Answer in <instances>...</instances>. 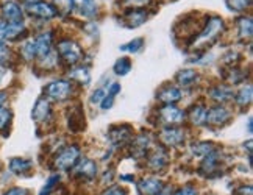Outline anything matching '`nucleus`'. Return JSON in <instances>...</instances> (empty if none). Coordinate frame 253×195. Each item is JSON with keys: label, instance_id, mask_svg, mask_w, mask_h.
I'll use <instances>...</instances> for the list:
<instances>
[{"label": "nucleus", "instance_id": "nucleus-14", "mask_svg": "<svg viewBox=\"0 0 253 195\" xmlns=\"http://www.w3.org/2000/svg\"><path fill=\"white\" fill-rule=\"evenodd\" d=\"M230 119H231V114L228 113L227 108H223V106H214V108L208 110V119H207V123L220 126V125H223V123H227Z\"/></svg>", "mask_w": 253, "mask_h": 195}, {"label": "nucleus", "instance_id": "nucleus-40", "mask_svg": "<svg viewBox=\"0 0 253 195\" xmlns=\"http://www.w3.org/2000/svg\"><path fill=\"white\" fill-rule=\"evenodd\" d=\"M103 195H126L124 189H119V188H111L110 191H106Z\"/></svg>", "mask_w": 253, "mask_h": 195}, {"label": "nucleus", "instance_id": "nucleus-5", "mask_svg": "<svg viewBox=\"0 0 253 195\" xmlns=\"http://www.w3.org/2000/svg\"><path fill=\"white\" fill-rule=\"evenodd\" d=\"M184 119H186V114H184V111L178 110L175 105H166L164 108L160 110V122L164 126L180 125Z\"/></svg>", "mask_w": 253, "mask_h": 195}, {"label": "nucleus", "instance_id": "nucleus-17", "mask_svg": "<svg viewBox=\"0 0 253 195\" xmlns=\"http://www.w3.org/2000/svg\"><path fill=\"white\" fill-rule=\"evenodd\" d=\"M210 97L214 102H219V103H227L230 100L235 99V91L231 89L228 86H216L212 87Z\"/></svg>", "mask_w": 253, "mask_h": 195}, {"label": "nucleus", "instance_id": "nucleus-7", "mask_svg": "<svg viewBox=\"0 0 253 195\" xmlns=\"http://www.w3.org/2000/svg\"><path fill=\"white\" fill-rule=\"evenodd\" d=\"M160 141L166 147H177V145L184 142V130L180 126H166L160 133Z\"/></svg>", "mask_w": 253, "mask_h": 195}, {"label": "nucleus", "instance_id": "nucleus-20", "mask_svg": "<svg viewBox=\"0 0 253 195\" xmlns=\"http://www.w3.org/2000/svg\"><path fill=\"white\" fill-rule=\"evenodd\" d=\"M125 21L128 27L136 28L147 21V11L145 9H131V11L125 14Z\"/></svg>", "mask_w": 253, "mask_h": 195}, {"label": "nucleus", "instance_id": "nucleus-16", "mask_svg": "<svg viewBox=\"0 0 253 195\" xmlns=\"http://www.w3.org/2000/svg\"><path fill=\"white\" fill-rule=\"evenodd\" d=\"M188 117L192 125H197V126H203L207 125V119H208V108L203 105H196L192 106L188 113Z\"/></svg>", "mask_w": 253, "mask_h": 195}, {"label": "nucleus", "instance_id": "nucleus-35", "mask_svg": "<svg viewBox=\"0 0 253 195\" xmlns=\"http://www.w3.org/2000/svg\"><path fill=\"white\" fill-rule=\"evenodd\" d=\"M9 61V48L0 41V64H6Z\"/></svg>", "mask_w": 253, "mask_h": 195}, {"label": "nucleus", "instance_id": "nucleus-9", "mask_svg": "<svg viewBox=\"0 0 253 195\" xmlns=\"http://www.w3.org/2000/svg\"><path fill=\"white\" fill-rule=\"evenodd\" d=\"M108 136H110V141L114 147H124L125 144L133 141V131L130 126H126V125L114 126V128L110 130Z\"/></svg>", "mask_w": 253, "mask_h": 195}, {"label": "nucleus", "instance_id": "nucleus-44", "mask_svg": "<svg viewBox=\"0 0 253 195\" xmlns=\"http://www.w3.org/2000/svg\"><path fill=\"white\" fill-rule=\"evenodd\" d=\"M249 131L252 133V119H249Z\"/></svg>", "mask_w": 253, "mask_h": 195}, {"label": "nucleus", "instance_id": "nucleus-34", "mask_svg": "<svg viewBox=\"0 0 253 195\" xmlns=\"http://www.w3.org/2000/svg\"><path fill=\"white\" fill-rule=\"evenodd\" d=\"M105 95H106V89H105V87H99V89L92 92V95H91V103L92 105H99L103 100Z\"/></svg>", "mask_w": 253, "mask_h": 195}, {"label": "nucleus", "instance_id": "nucleus-36", "mask_svg": "<svg viewBox=\"0 0 253 195\" xmlns=\"http://www.w3.org/2000/svg\"><path fill=\"white\" fill-rule=\"evenodd\" d=\"M173 195H197V189L194 186H184V188H180Z\"/></svg>", "mask_w": 253, "mask_h": 195}, {"label": "nucleus", "instance_id": "nucleus-12", "mask_svg": "<svg viewBox=\"0 0 253 195\" xmlns=\"http://www.w3.org/2000/svg\"><path fill=\"white\" fill-rule=\"evenodd\" d=\"M164 184L158 178H144L138 183V191L141 195H158Z\"/></svg>", "mask_w": 253, "mask_h": 195}, {"label": "nucleus", "instance_id": "nucleus-43", "mask_svg": "<svg viewBox=\"0 0 253 195\" xmlns=\"http://www.w3.org/2000/svg\"><path fill=\"white\" fill-rule=\"evenodd\" d=\"M22 2L28 5V3H35V2H40V0H22Z\"/></svg>", "mask_w": 253, "mask_h": 195}, {"label": "nucleus", "instance_id": "nucleus-6", "mask_svg": "<svg viewBox=\"0 0 253 195\" xmlns=\"http://www.w3.org/2000/svg\"><path fill=\"white\" fill-rule=\"evenodd\" d=\"M0 11H2V17L5 22L16 24V22L24 21V9L17 2H14V0H6V2H3Z\"/></svg>", "mask_w": 253, "mask_h": 195}, {"label": "nucleus", "instance_id": "nucleus-28", "mask_svg": "<svg viewBox=\"0 0 253 195\" xmlns=\"http://www.w3.org/2000/svg\"><path fill=\"white\" fill-rule=\"evenodd\" d=\"M113 71H114V74L118 75V77H125L126 74L131 71V61L128 60V58H121V60L116 61Z\"/></svg>", "mask_w": 253, "mask_h": 195}, {"label": "nucleus", "instance_id": "nucleus-24", "mask_svg": "<svg viewBox=\"0 0 253 195\" xmlns=\"http://www.w3.org/2000/svg\"><path fill=\"white\" fill-rule=\"evenodd\" d=\"M216 150V147L211 142H196L191 147V152L194 156H199V158H205L210 153H212Z\"/></svg>", "mask_w": 253, "mask_h": 195}, {"label": "nucleus", "instance_id": "nucleus-26", "mask_svg": "<svg viewBox=\"0 0 253 195\" xmlns=\"http://www.w3.org/2000/svg\"><path fill=\"white\" fill-rule=\"evenodd\" d=\"M69 77L72 80L79 81L80 84H87L91 81V75H89V69L87 67H75L69 72Z\"/></svg>", "mask_w": 253, "mask_h": 195}, {"label": "nucleus", "instance_id": "nucleus-31", "mask_svg": "<svg viewBox=\"0 0 253 195\" xmlns=\"http://www.w3.org/2000/svg\"><path fill=\"white\" fill-rule=\"evenodd\" d=\"M21 53L24 56V60L27 61H32L33 58H36V48H35V42L33 41H27L22 48H21Z\"/></svg>", "mask_w": 253, "mask_h": 195}, {"label": "nucleus", "instance_id": "nucleus-23", "mask_svg": "<svg viewBox=\"0 0 253 195\" xmlns=\"http://www.w3.org/2000/svg\"><path fill=\"white\" fill-rule=\"evenodd\" d=\"M238 30L241 39H250L253 35V22L252 17H241L238 21Z\"/></svg>", "mask_w": 253, "mask_h": 195}, {"label": "nucleus", "instance_id": "nucleus-15", "mask_svg": "<svg viewBox=\"0 0 253 195\" xmlns=\"http://www.w3.org/2000/svg\"><path fill=\"white\" fill-rule=\"evenodd\" d=\"M181 91L175 86H166L158 92V100L164 105H175L181 100Z\"/></svg>", "mask_w": 253, "mask_h": 195}, {"label": "nucleus", "instance_id": "nucleus-8", "mask_svg": "<svg viewBox=\"0 0 253 195\" xmlns=\"http://www.w3.org/2000/svg\"><path fill=\"white\" fill-rule=\"evenodd\" d=\"M74 175L77 178H80L83 181L87 180H92L97 177V165L94 161L91 159H82V161H77V164L74 165Z\"/></svg>", "mask_w": 253, "mask_h": 195}, {"label": "nucleus", "instance_id": "nucleus-41", "mask_svg": "<svg viewBox=\"0 0 253 195\" xmlns=\"http://www.w3.org/2000/svg\"><path fill=\"white\" fill-rule=\"evenodd\" d=\"M150 2V0H134V2H131V5L134 6H142V5H147Z\"/></svg>", "mask_w": 253, "mask_h": 195}, {"label": "nucleus", "instance_id": "nucleus-39", "mask_svg": "<svg viewBox=\"0 0 253 195\" xmlns=\"http://www.w3.org/2000/svg\"><path fill=\"white\" fill-rule=\"evenodd\" d=\"M28 192L22 188H11L9 191H6L3 195H27Z\"/></svg>", "mask_w": 253, "mask_h": 195}, {"label": "nucleus", "instance_id": "nucleus-4", "mask_svg": "<svg viewBox=\"0 0 253 195\" xmlns=\"http://www.w3.org/2000/svg\"><path fill=\"white\" fill-rule=\"evenodd\" d=\"M79 159H80V149L77 145H71V147H66L63 152H60V155L53 161V167L58 170H69L74 167Z\"/></svg>", "mask_w": 253, "mask_h": 195}, {"label": "nucleus", "instance_id": "nucleus-37", "mask_svg": "<svg viewBox=\"0 0 253 195\" xmlns=\"http://www.w3.org/2000/svg\"><path fill=\"white\" fill-rule=\"evenodd\" d=\"M113 103H114V97L105 95V97H103V100H102L99 105H100V108H102L103 111H106V110H110V108H111Z\"/></svg>", "mask_w": 253, "mask_h": 195}, {"label": "nucleus", "instance_id": "nucleus-3", "mask_svg": "<svg viewBox=\"0 0 253 195\" xmlns=\"http://www.w3.org/2000/svg\"><path fill=\"white\" fill-rule=\"evenodd\" d=\"M44 95L48 100L64 102L72 95V84L67 80H55L44 87Z\"/></svg>", "mask_w": 253, "mask_h": 195}, {"label": "nucleus", "instance_id": "nucleus-25", "mask_svg": "<svg viewBox=\"0 0 253 195\" xmlns=\"http://www.w3.org/2000/svg\"><path fill=\"white\" fill-rule=\"evenodd\" d=\"M252 97H253V89L252 86H244L241 87L238 95L235 97L236 99V105L241 106V108H244V106H249L252 103Z\"/></svg>", "mask_w": 253, "mask_h": 195}, {"label": "nucleus", "instance_id": "nucleus-33", "mask_svg": "<svg viewBox=\"0 0 253 195\" xmlns=\"http://www.w3.org/2000/svg\"><path fill=\"white\" fill-rule=\"evenodd\" d=\"M60 183V175L58 173H55V175H52L50 178H48V181H47V184L42 188V191L40 192V195H48L52 191H53V188L56 186V184Z\"/></svg>", "mask_w": 253, "mask_h": 195}, {"label": "nucleus", "instance_id": "nucleus-11", "mask_svg": "<svg viewBox=\"0 0 253 195\" xmlns=\"http://www.w3.org/2000/svg\"><path fill=\"white\" fill-rule=\"evenodd\" d=\"M35 48H36V56H45L52 52V42H53V35L50 32H44L38 35L35 39Z\"/></svg>", "mask_w": 253, "mask_h": 195}, {"label": "nucleus", "instance_id": "nucleus-22", "mask_svg": "<svg viewBox=\"0 0 253 195\" xmlns=\"http://www.w3.org/2000/svg\"><path fill=\"white\" fill-rule=\"evenodd\" d=\"M30 169H32V162L28 159L13 158L9 161V170H11L14 175H24L27 172H30Z\"/></svg>", "mask_w": 253, "mask_h": 195}, {"label": "nucleus", "instance_id": "nucleus-10", "mask_svg": "<svg viewBox=\"0 0 253 195\" xmlns=\"http://www.w3.org/2000/svg\"><path fill=\"white\" fill-rule=\"evenodd\" d=\"M27 11L35 17L40 19H53L58 13L53 5L45 3V2H35L27 5Z\"/></svg>", "mask_w": 253, "mask_h": 195}, {"label": "nucleus", "instance_id": "nucleus-27", "mask_svg": "<svg viewBox=\"0 0 253 195\" xmlns=\"http://www.w3.org/2000/svg\"><path fill=\"white\" fill-rule=\"evenodd\" d=\"M53 5H55V9H56V13H60L63 16H67V14H71L74 11V0H52Z\"/></svg>", "mask_w": 253, "mask_h": 195}, {"label": "nucleus", "instance_id": "nucleus-13", "mask_svg": "<svg viewBox=\"0 0 253 195\" xmlns=\"http://www.w3.org/2000/svg\"><path fill=\"white\" fill-rule=\"evenodd\" d=\"M52 108H50V102L48 99H40L35 103V108L32 111V117L36 122H45L50 119Z\"/></svg>", "mask_w": 253, "mask_h": 195}, {"label": "nucleus", "instance_id": "nucleus-19", "mask_svg": "<svg viewBox=\"0 0 253 195\" xmlns=\"http://www.w3.org/2000/svg\"><path fill=\"white\" fill-rule=\"evenodd\" d=\"M169 164V156L166 152H155L150 158H149V167L153 170V172H160L163 170L166 165Z\"/></svg>", "mask_w": 253, "mask_h": 195}, {"label": "nucleus", "instance_id": "nucleus-42", "mask_svg": "<svg viewBox=\"0 0 253 195\" xmlns=\"http://www.w3.org/2000/svg\"><path fill=\"white\" fill-rule=\"evenodd\" d=\"M6 99H8V94L3 92V91H0V106H3V103L6 102Z\"/></svg>", "mask_w": 253, "mask_h": 195}, {"label": "nucleus", "instance_id": "nucleus-30", "mask_svg": "<svg viewBox=\"0 0 253 195\" xmlns=\"http://www.w3.org/2000/svg\"><path fill=\"white\" fill-rule=\"evenodd\" d=\"M227 5L231 11H238L242 13L252 5V0H227Z\"/></svg>", "mask_w": 253, "mask_h": 195}, {"label": "nucleus", "instance_id": "nucleus-32", "mask_svg": "<svg viewBox=\"0 0 253 195\" xmlns=\"http://www.w3.org/2000/svg\"><path fill=\"white\" fill-rule=\"evenodd\" d=\"M11 111H9L8 108H3V106H0V130H5L6 126L9 125V122H11Z\"/></svg>", "mask_w": 253, "mask_h": 195}, {"label": "nucleus", "instance_id": "nucleus-38", "mask_svg": "<svg viewBox=\"0 0 253 195\" xmlns=\"http://www.w3.org/2000/svg\"><path fill=\"white\" fill-rule=\"evenodd\" d=\"M119 92H121V84L119 83H111V86L108 87V91H106V95L116 97Z\"/></svg>", "mask_w": 253, "mask_h": 195}, {"label": "nucleus", "instance_id": "nucleus-18", "mask_svg": "<svg viewBox=\"0 0 253 195\" xmlns=\"http://www.w3.org/2000/svg\"><path fill=\"white\" fill-rule=\"evenodd\" d=\"M74 5L80 11V14L87 17V19L97 16V2L95 0H74Z\"/></svg>", "mask_w": 253, "mask_h": 195}, {"label": "nucleus", "instance_id": "nucleus-21", "mask_svg": "<svg viewBox=\"0 0 253 195\" xmlns=\"http://www.w3.org/2000/svg\"><path fill=\"white\" fill-rule=\"evenodd\" d=\"M197 78H199V74L196 71H192V69H183V71H180L177 74V81L183 87L192 86L194 83L197 81Z\"/></svg>", "mask_w": 253, "mask_h": 195}, {"label": "nucleus", "instance_id": "nucleus-1", "mask_svg": "<svg viewBox=\"0 0 253 195\" xmlns=\"http://www.w3.org/2000/svg\"><path fill=\"white\" fill-rule=\"evenodd\" d=\"M223 21L220 17H211L210 21L207 22V27H205V30H203L199 36V39L196 42H194V47H205L207 44H212V42H216L217 41V38L222 35L223 32Z\"/></svg>", "mask_w": 253, "mask_h": 195}, {"label": "nucleus", "instance_id": "nucleus-29", "mask_svg": "<svg viewBox=\"0 0 253 195\" xmlns=\"http://www.w3.org/2000/svg\"><path fill=\"white\" fill-rule=\"evenodd\" d=\"M144 44H145V41H144L142 38H134L133 41L121 45V50L122 52H130V53H138V52L142 50Z\"/></svg>", "mask_w": 253, "mask_h": 195}, {"label": "nucleus", "instance_id": "nucleus-2", "mask_svg": "<svg viewBox=\"0 0 253 195\" xmlns=\"http://www.w3.org/2000/svg\"><path fill=\"white\" fill-rule=\"evenodd\" d=\"M56 48H58L56 53L60 55L67 64L75 66L82 61V58H83L82 47L75 41H72V39H61V41L58 42Z\"/></svg>", "mask_w": 253, "mask_h": 195}]
</instances>
